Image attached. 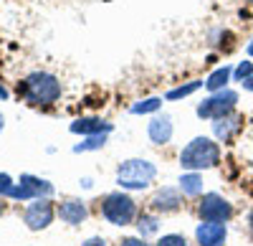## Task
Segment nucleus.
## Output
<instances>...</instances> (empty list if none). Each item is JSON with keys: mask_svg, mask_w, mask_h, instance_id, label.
<instances>
[{"mask_svg": "<svg viewBox=\"0 0 253 246\" xmlns=\"http://www.w3.org/2000/svg\"><path fill=\"white\" fill-rule=\"evenodd\" d=\"M220 162V145L210 137H195L190 140L180 152V165L182 170H208Z\"/></svg>", "mask_w": 253, "mask_h": 246, "instance_id": "obj_1", "label": "nucleus"}, {"mask_svg": "<svg viewBox=\"0 0 253 246\" xmlns=\"http://www.w3.org/2000/svg\"><path fill=\"white\" fill-rule=\"evenodd\" d=\"M155 178H157L155 162L142 160V157H132V160H124L119 165V170H117V186L126 188V191H144Z\"/></svg>", "mask_w": 253, "mask_h": 246, "instance_id": "obj_2", "label": "nucleus"}, {"mask_svg": "<svg viewBox=\"0 0 253 246\" xmlns=\"http://www.w3.org/2000/svg\"><path fill=\"white\" fill-rule=\"evenodd\" d=\"M23 97L33 104H53L61 97V81L53 74L46 71H33L23 81Z\"/></svg>", "mask_w": 253, "mask_h": 246, "instance_id": "obj_3", "label": "nucleus"}, {"mask_svg": "<svg viewBox=\"0 0 253 246\" xmlns=\"http://www.w3.org/2000/svg\"><path fill=\"white\" fill-rule=\"evenodd\" d=\"M101 213L112 226H129L137 216V203L126 193H109L101 203Z\"/></svg>", "mask_w": 253, "mask_h": 246, "instance_id": "obj_4", "label": "nucleus"}, {"mask_svg": "<svg viewBox=\"0 0 253 246\" xmlns=\"http://www.w3.org/2000/svg\"><path fill=\"white\" fill-rule=\"evenodd\" d=\"M236 101H238V94L230 92V89L213 92L208 99H203L198 104V117H203V119H220V117H225V114H230L236 109Z\"/></svg>", "mask_w": 253, "mask_h": 246, "instance_id": "obj_5", "label": "nucleus"}, {"mask_svg": "<svg viewBox=\"0 0 253 246\" xmlns=\"http://www.w3.org/2000/svg\"><path fill=\"white\" fill-rule=\"evenodd\" d=\"M23 221H26V226L31 231H43L51 226V221H53V206H51V200L48 198H33L28 203V208L23 213Z\"/></svg>", "mask_w": 253, "mask_h": 246, "instance_id": "obj_6", "label": "nucleus"}, {"mask_svg": "<svg viewBox=\"0 0 253 246\" xmlns=\"http://www.w3.org/2000/svg\"><path fill=\"white\" fill-rule=\"evenodd\" d=\"M198 213L203 221H228L233 216V206L220 193H205L198 206Z\"/></svg>", "mask_w": 253, "mask_h": 246, "instance_id": "obj_7", "label": "nucleus"}, {"mask_svg": "<svg viewBox=\"0 0 253 246\" xmlns=\"http://www.w3.org/2000/svg\"><path fill=\"white\" fill-rule=\"evenodd\" d=\"M228 236V226L225 221H203L195 229V239L198 246H223Z\"/></svg>", "mask_w": 253, "mask_h": 246, "instance_id": "obj_8", "label": "nucleus"}, {"mask_svg": "<svg viewBox=\"0 0 253 246\" xmlns=\"http://www.w3.org/2000/svg\"><path fill=\"white\" fill-rule=\"evenodd\" d=\"M74 135H109L114 130L112 122H104L101 117H79L71 122V127H69Z\"/></svg>", "mask_w": 253, "mask_h": 246, "instance_id": "obj_9", "label": "nucleus"}, {"mask_svg": "<svg viewBox=\"0 0 253 246\" xmlns=\"http://www.w3.org/2000/svg\"><path fill=\"white\" fill-rule=\"evenodd\" d=\"M58 216H61V221H63V223H71V226H79L81 221H86L89 208H86V203H84V200L69 198V200H63L61 206H58Z\"/></svg>", "mask_w": 253, "mask_h": 246, "instance_id": "obj_10", "label": "nucleus"}, {"mask_svg": "<svg viewBox=\"0 0 253 246\" xmlns=\"http://www.w3.org/2000/svg\"><path fill=\"white\" fill-rule=\"evenodd\" d=\"M147 135L155 145H167L172 140V119L162 114V117H155L150 125H147Z\"/></svg>", "mask_w": 253, "mask_h": 246, "instance_id": "obj_11", "label": "nucleus"}, {"mask_svg": "<svg viewBox=\"0 0 253 246\" xmlns=\"http://www.w3.org/2000/svg\"><path fill=\"white\" fill-rule=\"evenodd\" d=\"M180 203H182V198H180V191L177 188H160L157 193H155V198H152V206H155V211H162V213H170V211H177L180 208Z\"/></svg>", "mask_w": 253, "mask_h": 246, "instance_id": "obj_12", "label": "nucleus"}, {"mask_svg": "<svg viewBox=\"0 0 253 246\" xmlns=\"http://www.w3.org/2000/svg\"><path fill=\"white\" fill-rule=\"evenodd\" d=\"M238 130H241V117H236V114H225L220 119H213V132L220 142H230Z\"/></svg>", "mask_w": 253, "mask_h": 246, "instance_id": "obj_13", "label": "nucleus"}, {"mask_svg": "<svg viewBox=\"0 0 253 246\" xmlns=\"http://www.w3.org/2000/svg\"><path fill=\"white\" fill-rule=\"evenodd\" d=\"M20 183H26V186L33 191V196L36 198H48V196H53V186L48 180H43V178H36V175H20Z\"/></svg>", "mask_w": 253, "mask_h": 246, "instance_id": "obj_14", "label": "nucleus"}, {"mask_svg": "<svg viewBox=\"0 0 253 246\" xmlns=\"http://www.w3.org/2000/svg\"><path fill=\"white\" fill-rule=\"evenodd\" d=\"M230 76H233V69H230V66L215 69L213 74L205 79V89H208V92H220V89H225V84L230 81Z\"/></svg>", "mask_w": 253, "mask_h": 246, "instance_id": "obj_15", "label": "nucleus"}, {"mask_svg": "<svg viewBox=\"0 0 253 246\" xmlns=\"http://www.w3.org/2000/svg\"><path fill=\"white\" fill-rule=\"evenodd\" d=\"M180 191L185 196H200L203 193V178L195 173V170H190L180 178Z\"/></svg>", "mask_w": 253, "mask_h": 246, "instance_id": "obj_16", "label": "nucleus"}, {"mask_svg": "<svg viewBox=\"0 0 253 246\" xmlns=\"http://www.w3.org/2000/svg\"><path fill=\"white\" fill-rule=\"evenodd\" d=\"M203 84H205V81H190V84H182V87H177V89H170V92L165 94V99H167V101H175V99L190 97L193 92H198Z\"/></svg>", "mask_w": 253, "mask_h": 246, "instance_id": "obj_17", "label": "nucleus"}, {"mask_svg": "<svg viewBox=\"0 0 253 246\" xmlns=\"http://www.w3.org/2000/svg\"><path fill=\"white\" fill-rule=\"evenodd\" d=\"M107 145V135H89L86 142H79L74 145V152H89V150H101Z\"/></svg>", "mask_w": 253, "mask_h": 246, "instance_id": "obj_18", "label": "nucleus"}, {"mask_svg": "<svg viewBox=\"0 0 253 246\" xmlns=\"http://www.w3.org/2000/svg\"><path fill=\"white\" fill-rule=\"evenodd\" d=\"M162 107V99L160 97H152V99H144V101H137V104H132V114H150V112H157Z\"/></svg>", "mask_w": 253, "mask_h": 246, "instance_id": "obj_19", "label": "nucleus"}, {"mask_svg": "<svg viewBox=\"0 0 253 246\" xmlns=\"http://www.w3.org/2000/svg\"><path fill=\"white\" fill-rule=\"evenodd\" d=\"M137 229H139V236L144 239V236H150V234H155L157 231V218L155 216H139V221H137Z\"/></svg>", "mask_w": 253, "mask_h": 246, "instance_id": "obj_20", "label": "nucleus"}, {"mask_svg": "<svg viewBox=\"0 0 253 246\" xmlns=\"http://www.w3.org/2000/svg\"><path fill=\"white\" fill-rule=\"evenodd\" d=\"M233 76H236V81H241V84L246 79H251L253 76V61H241V64L233 69Z\"/></svg>", "mask_w": 253, "mask_h": 246, "instance_id": "obj_21", "label": "nucleus"}, {"mask_svg": "<svg viewBox=\"0 0 253 246\" xmlns=\"http://www.w3.org/2000/svg\"><path fill=\"white\" fill-rule=\"evenodd\" d=\"M13 191H15V183L8 173H0V196L3 198H13Z\"/></svg>", "mask_w": 253, "mask_h": 246, "instance_id": "obj_22", "label": "nucleus"}, {"mask_svg": "<svg viewBox=\"0 0 253 246\" xmlns=\"http://www.w3.org/2000/svg\"><path fill=\"white\" fill-rule=\"evenodd\" d=\"M157 246H187V241H185V236H180V234H167V236H162V239L157 241Z\"/></svg>", "mask_w": 253, "mask_h": 246, "instance_id": "obj_23", "label": "nucleus"}, {"mask_svg": "<svg viewBox=\"0 0 253 246\" xmlns=\"http://www.w3.org/2000/svg\"><path fill=\"white\" fill-rule=\"evenodd\" d=\"M119 246H150V244H144V239H137V236H129V239H122Z\"/></svg>", "mask_w": 253, "mask_h": 246, "instance_id": "obj_24", "label": "nucleus"}, {"mask_svg": "<svg viewBox=\"0 0 253 246\" xmlns=\"http://www.w3.org/2000/svg\"><path fill=\"white\" fill-rule=\"evenodd\" d=\"M81 246H107V241L99 239V236H94V239H89V241H84Z\"/></svg>", "mask_w": 253, "mask_h": 246, "instance_id": "obj_25", "label": "nucleus"}, {"mask_svg": "<svg viewBox=\"0 0 253 246\" xmlns=\"http://www.w3.org/2000/svg\"><path fill=\"white\" fill-rule=\"evenodd\" d=\"M243 89H248V92H253V76L243 81Z\"/></svg>", "mask_w": 253, "mask_h": 246, "instance_id": "obj_26", "label": "nucleus"}, {"mask_svg": "<svg viewBox=\"0 0 253 246\" xmlns=\"http://www.w3.org/2000/svg\"><path fill=\"white\" fill-rule=\"evenodd\" d=\"M246 53H248V56H251V58H253V38H251V41H248V46H246Z\"/></svg>", "mask_w": 253, "mask_h": 246, "instance_id": "obj_27", "label": "nucleus"}, {"mask_svg": "<svg viewBox=\"0 0 253 246\" xmlns=\"http://www.w3.org/2000/svg\"><path fill=\"white\" fill-rule=\"evenodd\" d=\"M0 99H8V89L3 84H0Z\"/></svg>", "mask_w": 253, "mask_h": 246, "instance_id": "obj_28", "label": "nucleus"}, {"mask_svg": "<svg viewBox=\"0 0 253 246\" xmlns=\"http://www.w3.org/2000/svg\"><path fill=\"white\" fill-rule=\"evenodd\" d=\"M248 226H251V234H253V208H251V213H248Z\"/></svg>", "mask_w": 253, "mask_h": 246, "instance_id": "obj_29", "label": "nucleus"}, {"mask_svg": "<svg viewBox=\"0 0 253 246\" xmlns=\"http://www.w3.org/2000/svg\"><path fill=\"white\" fill-rule=\"evenodd\" d=\"M3 127H5V119H3V114H0V132H3Z\"/></svg>", "mask_w": 253, "mask_h": 246, "instance_id": "obj_30", "label": "nucleus"}, {"mask_svg": "<svg viewBox=\"0 0 253 246\" xmlns=\"http://www.w3.org/2000/svg\"><path fill=\"white\" fill-rule=\"evenodd\" d=\"M5 211V203H3V196H0V213Z\"/></svg>", "mask_w": 253, "mask_h": 246, "instance_id": "obj_31", "label": "nucleus"}, {"mask_svg": "<svg viewBox=\"0 0 253 246\" xmlns=\"http://www.w3.org/2000/svg\"><path fill=\"white\" fill-rule=\"evenodd\" d=\"M248 3H253V0H248Z\"/></svg>", "mask_w": 253, "mask_h": 246, "instance_id": "obj_32", "label": "nucleus"}]
</instances>
